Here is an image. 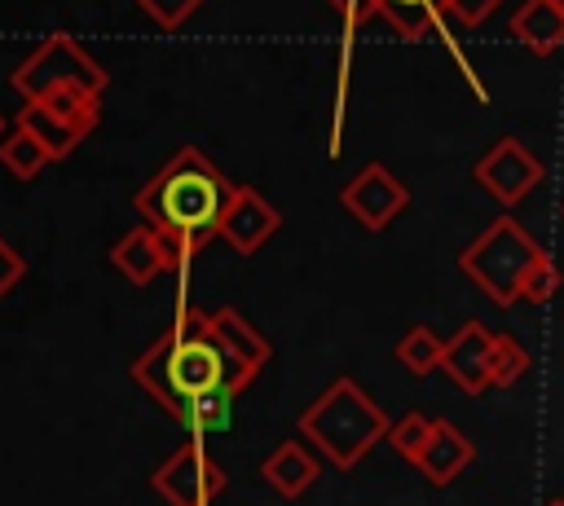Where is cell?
<instances>
[{
    "mask_svg": "<svg viewBox=\"0 0 564 506\" xmlns=\"http://www.w3.org/2000/svg\"><path fill=\"white\" fill-rule=\"evenodd\" d=\"M132 378L137 387H145L172 418H181V409L194 396L220 392L229 387L234 396L251 383L229 352L220 348V339L212 334V317L198 308H181V317L172 321V330L163 339H154L137 361H132Z\"/></svg>",
    "mask_w": 564,
    "mask_h": 506,
    "instance_id": "1",
    "label": "cell"
},
{
    "mask_svg": "<svg viewBox=\"0 0 564 506\" xmlns=\"http://www.w3.org/2000/svg\"><path fill=\"white\" fill-rule=\"evenodd\" d=\"M234 189L238 185H229L225 172L203 150L185 145L163 163V172L150 185H141V194L132 202H137L145 224L181 233L203 251L220 233V220L234 202Z\"/></svg>",
    "mask_w": 564,
    "mask_h": 506,
    "instance_id": "2",
    "label": "cell"
},
{
    "mask_svg": "<svg viewBox=\"0 0 564 506\" xmlns=\"http://www.w3.org/2000/svg\"><path fill=\"white\" fill-rule=\"evenodd\" d=\"M388 414L344 374L335 378L304 414H300V436L326 453L330 466L352 471L379 440H388Z\"/></svg>",
    "mask_w": 564,
    "mask_h": 506,
    "instance_id": "3",
    "label": "cell"
},
{
    "mask_svg": "<svg viewBox=\"0 0 564 506\" xmlns=\"http://www.w3.org/2000/svg\"><path fill=\"white\" fill-rule=\"evenodd\" d=\"M546 260V246L516 220V216H498L489 220L463 251H458V268L489 295V304L511 308L524 299V286L533 277V268Z\"/></svg>",
    "mask_w": 564,
    "mask_h": 506,
    "instance_id": "4",
    "label": "cell"
},
{
    "mask_svg": "<svg viewBox=\"0 0 564 506\" xmlns=\"http://www.w3.org/2000/svg\"><path fill=\"white\" fill-rule=\"evenodd\" d=\"M13 88L22 92V101H40L53 88H84V92L101 97L106 92V66H97V57L79 40L57 31L13 70Z\"/></svg>",
    "mask_w": 564,
    "mask_h": 506,
    "instance_id": "5",
    "label": "cell"
},
{
    "mask_svg": "<svg viewBox=\"0 0 564 506\" xmlns=\"http://www.w3.org/2000/svg\"><path fill=\"white\" fill-rule=\"evenodd\" d=\"M154 493L167 502V506H212L229 480L225 471L198 449V440H185L176 444V453H167L159 466H154Z\"/></svg>",
    "mask_w": 564,
    "mask_h": 506,
    "instance_id": "6",
    "label": "cell"
},
{
    "mask_svg": "<svg viewBox=\"0 0 564 506\" xmlns=\"http://www.w3.org/2000/svg\"><path fill=\"white\" fill-rule=\"evenodd\" d=\"M471 180H476L489 198H498L502 207H516V202H524L529 189L542 180V163H538V154H533L524 141L498 136V141L480 154V163L471 167Z\"/></svg>",
    "mask_w": 564,
    "mask_h": 506,
    "instance_id": "7",
    "label": "cell"
},
{
    "mask_svg": "<svg viewBox=\"0 0 564 506\" xmlns=\"http://www.w3.org/2000/svg\"><path fill=\"white\" fill-rule=\"evenodd\" d=\"M339 202L352 211V220L370 233H383L405 207H410V189L383 167V163H366L339 194Z\"/></svg>",
    "mask_w": 564,
    "mask_h": 506,
    "instance_id": "8",
    "label": "cell"
},
{
    "mask_svg": "<svg viewBox=\"0 0 564 506\" xmlns=\"http://www.w3.org/2000/svg\"><path fill=\"white\" fill-rule=\"evenodd\" d=\"M494 330L485 321H463L449 339H445V361L441 370L449 374V383L467 396H480L485 387H494Z\"/></svg>",
    "mask_w": 564,
    "mask_h": 506,
    "instance_id": "9",
    "label": "cell"
},
{
    "mask_svg": "<svg viewBox=\"0 0 564 506\" xmlns=\"http://www.w3.org/2000/svg\"><path fill=\"white\" fill-rule=\"evenodd\" d=\"M278 224H282L278 207H273L260 189L238 185V189H234V202H229V211H225V220H220V238H225L234 251L251 255V251H260V246L278 233Z\"/></svg>",
    "mask_w": 564,
    "mask_h": 506,
    "instance_id": "10",
    "label": "cell"
},
{
    "mask_svg": "<svg viewBox=\"0 0 564 506\" xmlns=\"http://www.w3.org/2000/svg\"><path fill=\"white\" fill-rule=\"evenodd\" d=\"M110 264H115L132 286H145V282H154L159 273L172 268V255H167L163 233H159L154 224H137V229H128V233L110 246Z\"/></svg>",
    "mask_w": 564,
    "mask_h": 506,
    "instance_id": "11",
    "label": "cell"
},
{
    "mask_svg": "<svg viewBox=\"0 0 564 506\" xmlns=\"http://www.w3.org/2000/svg\"><path fill=\"white\" fill-rule=\"evenodd\" d=\"M471 458H476V444H471L449 418H436V422H432V440H427V449H423V458H419L414 466L423 471L427 484L445 488V484H454V480L471 466Z\"/></svg>",
    "mask_w": 564,
    "mask_h": 506,
    "instance_id": "12",
    "label": "cell"
},
{
    "mask_svg": "<svg viewBox=\"0 0 564 506\" xmlns=\"http://www.w3.org/2000/svg\"><path fill=\"white\" fill-rule=\"evenodd\" d=\"M212 334L220 339V348L229 352V361H234L247 378H256V374L269 365V356H273L269 339H260V330H256L242 312H234V308H216V312H212Z\"/></svg>",
    "mask_w": 564,
    "mask_h": 506,
    "instance_id": "13",
    "label": "cell"
},
{
    "mask_svg": "<svg viewBox=\"0 0 564 506\" xmlns=\"http://www.w3.org/2000/svg\"><path fill=\"white\" fill-rule=\"evenodd\" d=\"M511 40H520L529 53L551 57L555 48H564V9L555 0H524L511 22H507Z\"/></svg>",
    "mask_w": 564,
    "mask_h": 506,
    "instance_id": "14",
    "label": "cell"
},
{
    "mask_svg": "<svg viewBox=\"0 0 564 506\" xmlns=\"http://www.w3.org/2000/svg\"><path fill=\"white\" fill-rule=\"evenodd\" d=\"M260 475H264V484H269L278 497H300V493L317 480V458H313L300 440H282V444L260 462Z\"/></svg>",
    "mask_w": 564,
    "mask_h": 506,
    "instance_id": "15",
    "label": "cell"
},
{
    "mask_svg": "<svg viewBox=\"0 0 564 506\" xmlns=\"http://www.w3.org/2000/svg\"><path fill=\"white\" fill-rule=\"evenodd\" d=\"M18 128H26V132L48 150V158H66V154L88 136L84 128H75V123H66V119L48 114L40 101H26V106L18 110Z\"/></svg>",
    "mask_w": 564,
    "mask_h": 506,
    "instance_id": "16",
    "label": "cell"
},
{
    "mask_svg": "<svg viewBox=\"0 0 564 506\" xmlns=\"http://www.w3.org/2000/svg\"><path fill=\"white\" fill-rule=\"evenodd\" d=\"M375 13L388 18V26L401 40H423L427 31H436L441 18V0H375Z\"/></svg>",
    "mask_w": 564,
    "mask_h": 506,
    "instance_id": "17",
    "label": "cell"
},
{
    "mask_svg": "<svg viewBox=\"0 0 564 506\" xmlns=\"http://www.w3.org/2000/svg\"><path fill=\"white\" fill-rule=\"evenodd\" d=\"M397 361L410 370V374H432V370H441V361H445V339L432 330V326H410L405 334H401V343H397Z\"/></svg>",
    "mask_w": 564,
    "mask_h": 506,
    "instance_id": "18",
    "label": "cell"
},
{
    "mask_svg": "<svg viewBox=\"0 0 564 506\" xmlns=\"http://www.w3.org/2000/svg\"><path fill=\"white\" fill-rule=\"evenodd\" d=\"M229 409H234V392L220 387V392H207V396H194L185 409H181V427H189V436H212V431H225L229 427Z\"/></svg>",
    "mask_w": 564,
    "mask_h": 506,
    "instance_id": "19",
    "label": "cell"
},
{
    "mask_svg": "<svg viewBox=\"0 0 564 506\" xmlns=\"http://www.w3.org/2000/svg\"><path fill=\"white\" fill-rule=\"evenodd\" d=\"M40 106H44L48 114H57V119H66V123L93 132V128H97L101 97H93V92H84V88H53V92L40 97Z\"/></svg>",
    "mask_w": 564,
    "mask_h": 506,
    "instance_id": "20",
    "label": "cell"
},
{
    "mask_svg": "<svg viewBox=\"0 0 564 506\" xmlns=\"http://www.w3.org/2000/svg\"><path fill=\"white\" fill-rule=\"evenodd\" d=\"M0 163H9L13 176L31 180V176H40L44 163H53V158H48V150H44L26 128H13V132L0 141Z\"/></svg>",
    "mask_w": 564,
    "mask_h": 506,
    "instance_id": "21",
    "label": "cell"
},
{
    "mask_svg": "<svg viewBox=\"0 0 564 506\" xmlns=\"http://www.w3.org/2000/svg\"><path fill=\"white\" fill-rule=\"evenodd\" d=\"M529 365H533V356H529V348L516 339V334H507V330H494V387H511V383H520L524 374H529Z\"/></svg>",
    "mask_w": 564,
    "mask_h": 506,
    "instance_id": "22",
    "label": "cell"
},
{
    "mask_svg": "<svg viewBox=\"0 0 564 506\" xmlns=\"http://www.w3.org/2000/svg\"><path fill=\"white\" fill-rule=\"evenodd\" d=\"M432 422H436V418H427V414H401V418L388 427V444H392L405 462H419L423 449H427V440H432Z\"/></svg>",
    "mask_w": 564,
    "mask_h": 506,
    "instance_id": "23",
    "label": "cell"
},
{
    "mask_svg": "<svg viewBox=\"0 0 564 506\" xmlns=\"http://www.w3.org/2000/svg\"><path fill=\"white\" fill-rule=\"evenodd\" d=\"M502 0H441V18L445 22H458L467 31H476L480 22H489V13L498 9Z\"/></svg>",
    "mask_w": 564,
    "mask_h": 506,
    "instance_id": "24",
    "label": "cell"
},
{
    "mask_svg": "<svg viewBox=\"0 0 564 506\" xmlns=\"http://www.w3.org/2000/svg\"><path fill=\"white\" fill-rule=\"evenodd\" d=\"M198 4H203V0H137V9H141L150 22L167 26V31H176V26H181Z\"/></svg>",
    "mask_w": 564,
    "mask_h": 506,
    "instance_id": "25",
    "label": "cell"
},
{
    "mask_svg": "<svg viewBox=\"0 0 564 506\" xmlns=\"http://www.w3.org/2000/svg\"><path fill=\"white\" fill-rule=\"evenodd\" d=\"M560 282H564V277H560V268H555V260L546 255V260H542V264L533 268V277H529V286H524V299H529V304H546V299H551V295L560 290Z\"/></svg>",
    "mask_w": 564,
    "mask_h": 506,
    "instance_id": "26",
    "label": "cell"
},
{
    "mask_svg": "<svg viewBox=\"0 0 564 506\" xmlns=\"http://www.w3.org/2000/svg\"><path fill=\"white\" fill-rule=\"evenodd\" d=\"M22 273H26V264H22V255L0 238V299L22 282Z\"/></svg>",
    "mask_w": 564,
    "mask_h": 506,
    "instance_id": "27",
    "label": "cell"
},
{
    "mask_svg": "<svg viewBox=\"0 0 564 506\" xmlns=\"http://www.w3.org/2000/svg\"><path fill=\"white\" fill-rule=\"evenodd\" d=\"M326 4H335L339 13H344V22H348V31L352 26H361L370 13H375V0H326Z\"/></svg>",
    "mask_w": 564,
    "mask_h": 506,
    "instance_id": "28",
    "label": "cell"
},
{
    "mask_svg": "<svg viewBox=\"0 0 564 506\" xmlns=\"http://www.w3.org/2000/svg\"><path fill=\"white\" fill-rule=\"evenodd\" d=\"M542 506H564V497H551V502H542Z\"/></svg>",
    "mask_w": 564,
    "mask_h": 506,
    "instance_id": "29",
    "label": "cell"
},
{
    "mask_svg": "<svg viewBox=\"0 0 564 506\" xmlns=\"http://www.w3.org/2000/svg\"><path fill=\"white\" fill-rule=\"evenodd\" d=\"M560 216H564V202H560Z\"/></svg>",
    "mask_w": 564,
    "mask_h": 506,
    "instance_id": "30",
    "label": "cell"
},
{
    "mask_svg": "<svg viewBox=\"0 0 564 506\" xmlns=\"http://www.w3.org/2000/svg\"><path fill=\"white\" fill-rule=\"evenodd\" d=\"M555 4H560V9H564V0H555Z\"/></svg>",
    "mask_w": 564,
    "mask_h": 506,
    "instance_id": "31",
    "label": "cell"
},
{
    "mask_svg": "<svg viewBox=\"0 0 564 506\" xmlns=\"http://www.w3.org/2000/svg\"><path fill=\"white\" fill-rule=\"evenodd\" d=\"M0 128H4V119H0Z\"/></svg>",
    "mask_w": 564,
    "mask_h": 506,
    "instance_id": "32",
    "label": "cell"
}]
</instances>
